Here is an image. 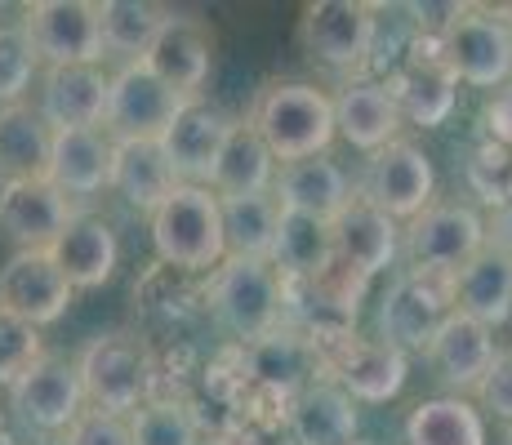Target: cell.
Returning a JSON list of instances; mask_svg holds the SVG:
<instances>
[{
    "mask_svg": "<svg viewBox=\"0 0 512 445\" xmlns=\"http://www.w3.org/2000/svg\"><path fill=\"white\" fill-rule=\"evenodd\" d=\"M205 303H210L214 321L232 339H241V348L290 325V281L259 259H223L210 272Z\"/></svg>",
    "mask_w": 512,
    "mask_h": 445,
    "instance_id": "obj_1",
    "label": "cell"
},
{
    "mask_svg": "<svg viewBox=\"0 0 512 445\" xmlns=\"http://www.w3.org/2000/svg\"><path fill=\"white\" fill-rule=\"evenodd\" d=\"M245 121L272 147L281 165L326 156V147L339 134L334 130V98L312 81H268Z\"/></svg>",
    "mask_w": 512,
    "mask_h": 445,
    "instance_id": "obj_2",
    "label": "cell"
},
{
    "mask_svg": "<svg viewBox=\"0 0 512 445\" xmlns=\"http://www.w3.org/2000/svg\"><path fill=\"white\" fill-rule=\"evenodd\" d=\"M76 370H81L90 410L125 414L130 419L147 401H156V356L143 334H130V330L98 334L76 356Z\"/></svg>",
    "mask_w": 512,
    "mask_h": 445,
    "instance_id": "obj_3",
    "label": "cell"
},
{
    "mask_svg": "<svg viewBox=\"0 0 512 445\" xmlns=\"http://www.w3.org/2000/svg\"><path fill=\"white\" fill-rule=\"evenodd\" d=\"M152 250L174 272H214L228 259L223 241V201L214 187L179 183L152 214Z\"/></svg>",
    "mask_w": 512,
    "mask_h": 445,
    "instance_id": "obj_4",
    "label": "cell"
},
{
    "mask_svg": "<svg viewBox=\"0 0 512 445\" xmlns=\"http://www.w3.org/2000/svg\"><path fill=\"white\" fill-rule=\"evenodd\" d=\"M397 245H401V227L388 214H379L366 201H352L348 214L334 223V267L321 285L348 308H357L374 276L397 259Z\"/></svg>",
    "mask_w": 512,
    "mask_h": 445,
    "instance_id": "obj_5",
    "label": "cell"
},
{
    "mask_svg": "<svg viewBox=\"0 0 512 445\" xmlns=\"http://www.w3.org/2000/svg\"><path fill=\"white\" fill-rule=\"evenodd\" d=\"M481 250H486V219L459 201H432L419 219L406 223L401 236L406 272L419 276H459Z\"/></svg>",
    "mask_w": 512,
    "mask_h": 445,
    "instance_id": "obj_6",
    "label": "cell"
},
{
    "mask_svg": "<svg viewBox=\"0 0 512 445\" xmlns=\"http://www.w3.org/2000/svg\"><path fill=\"white\" fill-rule=\"evenodd\" d=\"M379 41V9L366 0H317L299 18V49L334 72H361Z\"/></svg>",
    "mask_w": 512,
    "mask_h": 445,
    "instance_id": "obj_7",
    "label": "cell"
},
{
    "mask_svg": "<svg viewBox=\"0 0 512 445\" xmlns=\"http://www.w3.org/2000/svg\"><path fill=\"white\" fill-rule=\"evenodd\" d=\"M432 192H437V170H432L428 152L410 138H397L383 152L366 156V170L357 183V201L374 205L392 223L419 219L432 205Z\"/></svg>",
    "mask_w": 512,
    "mask_h": 445,
    "instance_id": "obj_8",
    "label": "cell"
},
{
    "mask_svg": "<svg viewBox=\"0 0 512 445\" xmlns=\"http://www.w3.org/2000/svg\"><path fill=\"white\" fill-rule=\"evenodd\" d=\"M450 312H455V276L401 272L379 303V339L401 348L406 356L410 352L428 356L432 339H437V330L446 325Z\"/></svg>",
    "mask_w": 512,
    "mask_h": 445,
    "instance_id": "obj_9",
    "label": "cell"
},
{
    "mask_svg": "<svg viewBox=\"0 0 512 445\" xmlns=\"http://www.w3.org/2000/svg\"><path fill=\"white\" fill-rule=\"evenodd\" d=\"M441 63L459 85L472 89H504L512 81V27L495 9H464L455 27L437 41Z\"/></svg>",
    "mask_w": 512,
    "mask_h": 445,
    "instance_id": "obj_10",
    "label": "cell"
},
{
    "mask_svg": "<svg viewBox=\"0 0 512 445\" xmlns=\"http://www.w3.org/2000/svg\"><path fill=\"white\" fill-rule=\"evenodd\" d=\"M23 32L45 67H98L107 54L98 0H36L23 9Z\"/></svg>",
    "mask_w": 512,
    "mask_h": 445,
    "instance_id": "obj_11",
    "label": "cell"
},
{
    "mask_svg": "<svg viewBox=\"0 0 512 445\" xmlns=\"http://www.w3.org/2000/svg\"><path fill=\"white\" fill-rule=\"evenodd\" d=\"M321 370L330 383H339L352 401L383 405L406 388L410 356L383 339H361L357 330L321 343Z\"/></svg>",
    "mask_w": 512,
    "mask_h": 445,
    "instance_id": "obj_12",
    "label": "cell"
},
{
    "mask_svg": "<svg viewBox=\"0 0 512 445\" xmlns=\"http://www.w3.org/2000/svg\"><path fill=\"white\" fill-rule=\"evenodd\" d=\"M85 383L76 361L63 356H41L23 379L9 388V410L23 428L45 432V437H67L72 423L85 414Z\"/></svg>",
    "mask_w": 512,
    "mask_h": 445,
    "instance_id": "obj_13",
    "label": "cell"
},
{
    "mask_svg": "<svg viewBox=\"0 0 512 445\" xmlns=\"http://www.w3.org/2000/svg\"><path fill=\"white\" fill-rule=\"evenodd\" d=\"M187 98H179L147 63H121L112 72V98H107V138L134 143V138H161L179 121Z\"/></svg>",
    "mask_w": 512,
    "mask_h": 445,
    "instance_id": "obj_14",
    "label": "cell"
},
{
    "mask_svg": "<svg viewBox=\"0 0 512 445\" xmlns=\"http://www.w3.org/2000/svg\"><path fill=\"white\" fill-rule=\"evenodd\" d=\"M241 374L245 383H254L259 392L277 397L285 410L312 388L321 383V348L312 339H303L299 330H277L259 343H245L241 348Z\"/></svg>",
    "mask_w": 512,
    "mask_h": 445,
    "instance_id": "obj_15",
    "label": "cell"
},
{
    "mask_svg": "<svg viewBox=\"0 0 512 445\" xmlns=\"http://www.w3.org/2000/svg\"><path fill=\"white\" fill-rule=\"evenodd\" d=\"M72 299H76L72 281L58 272L49 250H18L0 267V308L23 316L36 330L63 321Z\"/></svg>",
    "mask_w": 512,
    "mask_h": 445,
    "instance_id": "obj_16",
    "label": "cell"
},
{
    "mask_svg": "<svg viewBox=\"0 0 512 445\" xmlns=\"http://www.w3.org/2000/svg\"><path fill=\"white\" fill-rule=\"evenodd\" d=\"M383 85H388L401 121L419 125V130L446 125L450 112H455V98H459V81L450 76V67L441 63L437 41H423V36L410 45L406 63H401L397 72H388Z\"/></svg>",
    "mask_w": 512,
    "mask_h": 445,
    "instance_id": "obj_17",
    "label": "cell"
},
{
    "mask_svg": "<svg viewBox=\"0 0 512 445\" xmlns=\"http://www.w3.org/2000/svg\"><path fill=\"white\" fill-rule=\"evenodd\" d=\"M72 201L49 178L0 183V236L18 250H54V241L72 223Z\"/></svg>",
    "mask_w": 512,
    "mask_h": 445,
    "instance_id": "obj_18",
    "label": "cell"
},
{
    "mask_svg": "<svg viewBox=\"0 0 512 445\" xmlns=\"http://www.w3.org/2000/svg\"><path fill=\"white\" fill-rule=\"evenodd\" d=\"M112 76L103 67H45L41 76V116L54 134L72 130H103Z\"/></svg>",
    "mask_w": 512,
    "mask_h": 445,
    "instance_id": "obj_19",
    "label": "cell"
},
{
    "mask_svg": "<svg viewBox=\"0 0 512 445\" xmlns=\"http://www.w3.org/2000/svg\"><path fill=\"white\" fill-rule=\"evenodd\" d=\"M232 130H236V121H228L223 112H214V107H205V103H187L179 112V121L161 134L165 161L179 174V183L210 187Z\"/></svg>",
    "mask_w": 512,
    "mask_h": 445,
    "instance_id": "obj_20",
    "label": "cell"
},
{
    "mask_svg": "<svg viewBox=\"0 0 512 445\" xmlns=\"http://www.w3.org/2000/svg\"><path fill=\"white\" fill-rule=\"evenodd\" d=\"M495 356L499 348H495V330L490 325L472 321L464 312H450L428 348V365L450 388V397H468V392H477L486 383Z\"/></svg>",
    "mask_w": 512,
    "mask_h": 445,
    "instance_id": "obj_21",
    "label": "cell"
},
{
    "mask_svg": "<svg viewBox=\"0 0 512 445\" xmlns=\"http://www.w3.org/2000/svg\"><path fill=\"white\" fill-rule=\"evenodd\" d=\"M165 85L187 103H201V89L210 81L214 67V32L196 18H170L165 32L156 36V45L143 58Z\"/></svg>",
    "mask_w": 512,
    "mask_h": 445,
    "instance_id": "obj_22",
    "label": "cell"
},
{
    "mask_svg": "<svg viewBox=\"0 0 512 445\" xmlns=\"http://www.w3.org/2000/svg\"><path fill=\"white\" fill-rule=\"evenodd\" d=\"M272 196L281 201V210L290 214H308L321 223H339L348 214V205L357 201L348 174L330 161V156H308V161H290L277 170V187Z\"/></svg>",
    "mask_w": 512,
    "mask_h": 445,
    "instance_id": "obj_23",
    "label": "cell"
},
{
    "mask_svg": "<svg viewBox=\"0 0 512 445\" xmlns=\"http://www.w3.org/2000/svg\"><path fill=\"white\" fill-rule=\"evenodd\" d=\"M49 254H54L58 272L72 281V290H103L121 263V241L103 214H76Z\"/></svg>",
    "mask_w": 512,
    "mask_h": 445,
    "instance_id": "obj_24",
    "label": "cell"
},
{
    "mask_svg": "<svg viewBox=\"0 0 512 445\" xmlns=\"http://www.w3.org/2000/svg\"><path fill=\"white\" fill-rule=\"evenodd\" d=\"M334 130L348 147L357 152H383L388 143H397L401 130V112L392 103L388 85L383 81H348L334 94Z\"/></svg>",
    "mask_w": 512,
    "mask_h": 445,
    "instance_id": "obj_25",
    "label": "cell"
},
{
    "mask_svg": "<svg viewBox=\"0 0 512 445\" xmlns=\"http://www.w3.org/2000/svg\"><path fill=\"white\" fill-rule=\"evenodd\" d=\"M294 445H361V410L339 383L321 379L285 410Z\"/></svg>",
    "mask_w": 512,
    "mask_h": 445,
    "instance_id": "obj_26",
    "label": "cell"
},
{
    "mask_svg": "<svg viewBox=\"0 0 512 445\" xmlns=\"http://www.w3.org/2000/svg\"><path fill=\"white\" fill-rule=\"evenodd\" d=\"M112 156L116 143L107 130H72L54 134V161H49V183L67 201H85L112 187Z\"/></svg>",
    "mask_w": 512,
    "mask_h": 445,
    "instance_id": "obj_27",
    "label": "cell"
},
{
    "mask_svg": "<svg viewBox=\"0 0 512 445\" xmlns=\"http://www.w3.org/2000/svg\"><path fill=\"white\" fill-rule=\"evenodd\" d=\"M179 187V174L165 161L161 138H134V143H116L112 156V192H121L125 205L143 210L152 219Z\"/></svg>",
    "mask_w": 512,
    "mask_h": 445,
    "instance_id": "obj_28",
    "label": "cell"
},
{
    "mask_svg": "<svg viewBox=\"0 0 512 445\" xmlns=\"http://www.w3.org/2000/svg\"><path fill=\"white\" fill-rule=\"evenodd\" d=\"M49 161H54V130L41 107H0V183L49 178Z\"/></svg>",
    "mask_w": 512,
    "mask_h": 445,
    "instance_id": "obj_29",
    "label": "cell"
},
{
    "mask_svg": "<svg viewBox=\"0 0 512 445\" xmlns=\"http://www.w3.org/2000/svg\"><path fill=\"white\" fill-rule=\"evenodd\" d=\"M272 267H277L290 285H321L334 267V227L321 219H308V214L281 210Z\"/></svg>",
    "mask_w": 512,
    "mask_h": 445,
    "instance_id": "obj_30",
    "label": "cell"
},
{
    "mask_svg": "<svg viewBox=\"0 0 512 445\" xmlns=\"http://www.w3.org/2000/svg\"><path fill=\"white\" fill-rule=\"evenodd\" d=\"M455 312L481 325H504L512 316V259L499 250H481L464 272L455 276Z\"/></svg>",
    "mask_w": 512,
    "mask_h": 445,
    "instance_id": "obj_31",
    "label": "cell"
},
{
    "mask_svg": "<svg viewBox=\"0 0 512 445\" xmlns=\"http://www.w3.org/2000/svg\"><path fill=\"white\" fill-rule=\"evenodd\" d=\"M210 187L223 196V201H232V196H263L277 187V156H272V147L254 134L250 121H236Z\"/></svg>",
    "mask_w": 512,
    "mask_h": 445,
    "instance_id": "obj_32",
    "label": "cell"
},
{
    "mask_svg": "<svg viewBox=\"0 0 512 445\" xmlns=\"http://www.w3.org/2000/svg\"><path fill=\"white\" fill-rule=\"evenodd\" d=\"M277 232H281V201L272 192L232 196V201H223V241H228V259L272 263Z\"/></svg>",
    "mask_w": 512,
    "mask_h": 445,
    "instance_id": "obj_33",
    "label": "cell"
},
{
    "mask_svg": "<svg viewBox=\"0 0 512 445\" xmlns=\"http://www.w3.org/2000/svg\"><path fill=\"white\" fill-rule=\"evenodd\" d=\"M406 445H486V419L468 397H428L406 414Z\"/></svg>",
    "mask_w": 512,
    "mask_h": 445,
    "instance_id": "obj_34",
    "label": "cell"
},
{
    "mask_svg": "<svg viewBox=\"0 0 512 445\" xmlns=\"http://www.w3.org/2000/svg\"><path fill=\"white\" fill-rule=\"evenodd\" d=\"M103 18V49L125 63H143L147 49L156 45V36L170 23V9L152 5V0H103L98 5Z\"/></svg>",
    "mask_w": 512,
    "mask_h": 445,
    "instance_id": "obj_35",
    "label": "cell"
},
{
    "mask_svg": "<svg viewBox=\"0 0 512 445\" xmlns=\"http://www.w3.org/2000/svg\"><path fill=\"white\" fill-rule=\"evenodd\" d=\"M130 432H134V445H201L196 414L183 401H170V397H156L139 414H130Z\"/></svg>",
    "mask_w": 512,
    "mask_h": 445,
    "instance_id": "obj_36",
    "label": "cell"
},
{
    "mask_svg": "<svg viewBox=\"0 0 512 445\" xmlns=\"http://www.w3.org/2000/svg\"><path fill=\"white\" fill-rule=\"evenodd\" d=\"M36 67H41V58L27 41L23 23H0V107L23 103L36 81Z\"/></svg>",
    "mask_w": 512,
    "mask_h": 445,
    "instance_id": "obj_37",
    "label": "cell"
},
{
    "mask_svg": "<svg viewBox=\"0 0 512 445\" xmlns=\"http://www.w3.org/2000/svg\"><path fill=\"white\" fill-rule=\"evenodd\" d=\"M41 356H49L41 343V330L27 325L23 316L0 308V388H14Z\"/></svg>",
    "mask_w": 512,
    "mask_h": 445,
    "instance_id": "obj_38",
    "label": "cell"
},
{
    "mask_svg": "<svg viewBox=\"0 0 512 445\" xmlns=\"http://www.w3.org/2000/svg\"><path fill=\"white\" fill-rule=\"evenodd\" d=\"M468 183L477 187V196L481 201H490L499 210V205H508L512 201V152L504 143H481L477 152H472V161H468Z\"/></svg>",
    "mask_w": 512,
    "mask_h": 445,
    "instance_id": "obj_39",
    "label": "cell"
},
{
    "mask_svg": "<svg viewBox=\"0 0 512 445\" xmlns=\"http://www.w3.org/2000/svg\"><path fill=\"white\" fill-rule=\"evenodd\" d=\"M63 445H134L130 419L125 414H107V410H85L72 423L67 437H58Z\"/></svg>",
    "mask_w": 512,
    "mask_h": 445,
    "instance_id": "obj_40",
    "label": "cell"
},
{
    "mask_svg": "<svg viewBox=\"0 0 512 445\" xmlns=\"http://www.w3.org/2000/svg\"><path fill=\"white\" fill-rule=\"evenodd\" d=\"M477 397H481V410H490L495 419H504L512 428V348L495 356V365H490L486 383L477 388Z\"/></svg>",
    "mask_w": 512,
    "mask_h": 445,
    "instance_id": "obj_41",
    "label": "cell"
},
{
    "mask_svg": "<svg viewBox=\"0 0 512 445\" xmlns=\"http://www.w3.org/2000/svg\"><path fill=\"white\" fill-rule=\"evenodd\" d=\"M481 121H486L490 138H495V143H504L508 152H512V81H508L504 89H495V94H490L486 116H481Z\"/></svg>",
    "mask_w": 512,
    "mask_h": 445,
    "instance_id": "obj_42",
    "label": "cell"
},
{
    "mask_svg": "<svg viewBox=\"0 0 512 445\" xmlns=\"http://www.w3.org/2000/svg\"><path fill=\"white\" fill-rule=\"evenodd\" d=\"M486 245L512 259V201L499 205V210L490 214V223H486Z\"/></svg>",
    "mask_w": 512,
    "mask_h": 445,
    "instance_id": "obj_43",
    "label": "cell"
},
{
    "mask_svg": "<svg viewBox=\"0 0 512 445\" xmlns=\"http://www.w3.org/2000/svg\"><path fill=\"white\" fill-rule=\"evenodd\" d=\"M504 445H512V428H508V432H504Z\"/></svg>",
    "mask_w": 512,
    "mask_h": 445,
    "instance_id": "obj_44",
    "label": "cell"
},
{
    "mask_svg": "<svg viewBox=\"0 0 512 445\" xmlns=\"http://www.w3.org/2000/svg\"><path fill=\"white\" fill-rule=\"evenodd\" d=\"M508 27H512V9H508Z\"/></svg>",
    "mask_w": 512,
    "mask_h": 445,
    "instance_id": "obj_45",
    "label": "cell"
}]
</instances>
